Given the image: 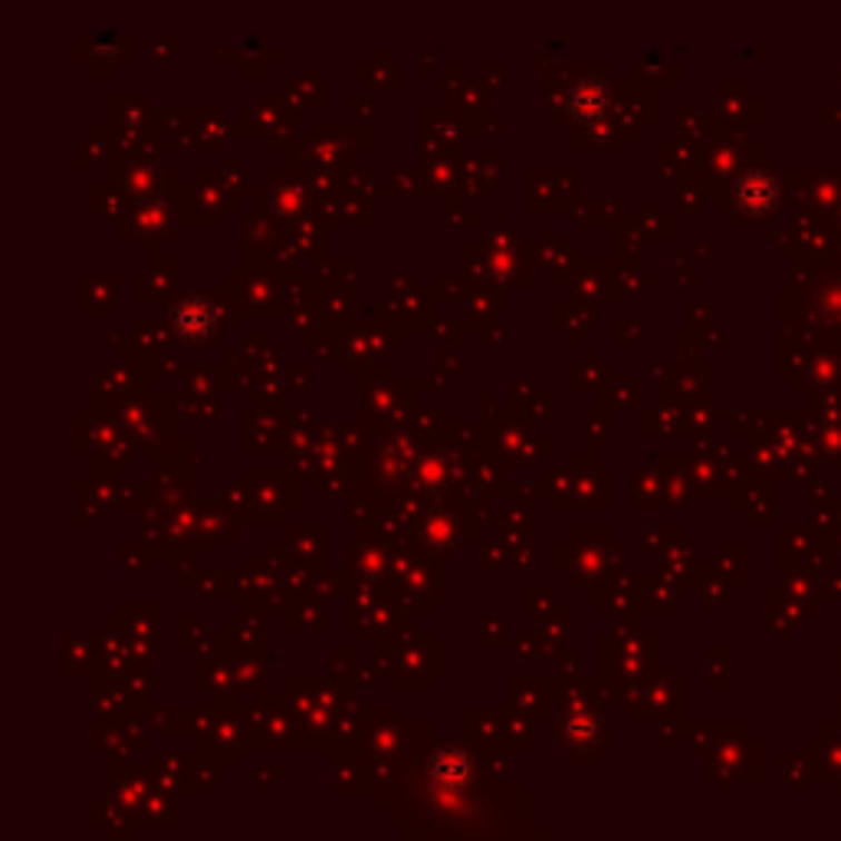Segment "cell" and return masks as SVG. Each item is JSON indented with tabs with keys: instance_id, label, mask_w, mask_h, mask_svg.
Segmentation results:
<instances>
[{
	"instance_id": "14",
	"label": "cell",
	"mask_w": 841,
	"mask_h": 841,
	"mask_svg": "<svg viewBox=\"0 0 841 841\" xmlns=\"http://www.w3.org/2000/svg\"><path fill=\"white\" fill-rule=\"evenodd\" d=\"M227 280L240 286V289H227L240 313H247V316H277V309H280V289L274 283L264 280V277H254V280L227 277Z\"/></svg>"
},
{
	"instance_id": "21",
	"label": "cell",
	"mask_w": 841,
	"mask_h": 841,
	"mask_svg": "<svg viewBox=\"0 0 841 841\" xmlns=\"http://www.w3.org/2000/svg\"><path fill=\"white\" fill-rule=\"evenodd\" d=\"M224 637L237 644V654H260L267 647V631L260 629L254 619H247V615L244 619H230Z\"/></svg>"
},
{
	"instance_id": "25",
	"label": "cell",
	"mask_w": 841,
	"mask_h": 841,
	"mask_svg": "<svg viewBox=\"0 0 841 841\" xmlns=\"http://www.w3.org/2000/svg\"><path fill=\"white\" fill-rule=\"evenodd\" d=\"M210 634L205 631V622L198 619H181V644H191V647H201L208 641Z\"/></svg>"
},
{
	"instance_id": "8",
	"label": "cell",
	"mask_w": 841,
	"mask_h": 841,
	"mask_svg": "<svg viewBox=\"0 0 841 841\" xmlns=\"http://www.w3.org/2000/svg\"><path fill=\"white\" fill-rule=\"evenodd\" d=\"M122 622H126V637L141 661L161 657V605H145V609L129 605L122 612Z\"/></svg>"
},
{
	"instance_id": "4",
	"label": "cell",
	"mask_w": 841,
	"mask_h": 841,
	"mask_svg": "<svg viewBox=\"0 0 841 841\" xmlns=\"http://www.w3.org/2000/svg\"><path fill=\"white\" fill-rule=\"evenodd\" d=\"M244 746H270V750H306L309 736L306 726L299 720V713L293 710L289 697L280 694H260L257 706L250 710L247 730H244Z\"/></svg>"
},
{
	"instance_id": "24",
	"label": "cell",
	"mask_w": 841,
	"mask_h": 841,
	"mask_svg": "<svg viewBox=\"0 0 841 841\" xmlns=\"http://www.w3.org/2000/svg\"><path fill=\"white\" fill-rule=\"evenodd\" d=\"M609 280H605V267H588L582 274H575V299L585 296H605Z\"/></svg>"
},
{
	"instance_id": "6",
	"label": "cell",
	"mask_w": 841,
	"mask_h": 841,
	"mask_svg": "<svg viewBox=\"0 0 841 841\" xmlns=\"http://www.w3.org/2000/svg\"><path fill=\"white\" fill-rule=\"evenodd\" d=\"M477 530H471V516H464L461 509H447V506H434L420 516L408 536V546L412 553H431L437 560H447L461 550L464 540H471Z\"/></svg>"
},
{
	"instance_id": "28",
	"label": "cell",
	"mask_w": 841,
	"mask_h": 841,
	"mask_svg": "<svg viewBox=\"0 0 841 841\" xmlns=\"http://www.w3.org/2000/svg\"><path fill=\"white\" fill-rule=\"evenodd\" d=\"M575 667H582V651H565V661H560V674L568 677Z\"/></svg>"
},
{
	"instance_id": "3",
	"label": "cell",
	"mask_w": 841,
	"mask_h": 841,
	"mask_svg": "<svg viewBox=\"0 0 841 841\" xmlns=\"http://www.w3.org/2000/svg\"><path fill=\"white\" fill-rule=\"evenodd\" d=\"M168 319L178 343L188 346H220L230 329H237V303L230 293H185L168 306Z\"/></svg>"
},
{
	"instance_id": "12",
	"label": "cell",
	"mask_w": 841,
	"mask_h": 841,
	"mask_svg": "<svg viewBox=\"0 0 841 841\" xmlns=\"http://www.w3.org/2000/svg\"><path fill=\"white\" fill-rule=\"evenodd\" d=\"M161 408L155 398H141V395H132L122 402V415L119 418L126 420V427L132 431L136 427V441H155V447L161 444V437L171 431V418L161 420Z\"/></svg>"
},
{
	"instance_id": "17",
	"label": "cell",
	"mask_w": 841,
	"mask_h": 841,
	"mask_svg": "<svg viewBox=\"0 0 841 841\" xmlns=\"http://www.w3.org/2000/svg\"><path fill=\"white\" fill-rule=\"evenodd\" d=\"M405 585L420 595V598H444L447 595V582H444V565L441 562H412L408 575H405Z\"/></svg>"
},
{
	"instance_id": "9",
	"label": "cell",
	"mask_w": 841,
	"mask_h": 841,
	"mask_svg": "<svg viewBox=\"0 0 841 841\" xmlns=\"http://www.w3.org/2000/svg\"><path fill=\"white\" fill-rule=\"evenodd\" d=\"M560 694L562 687H556V681H546V677H513V681H509L513 706L523 710V713H530V716L553 720V716H556Z\"/></svg>"
},
{
	"instance_id": "11",
	"label": "cell",
	"mask_w": 841,
	"mask_h": 841,
	"mask_svg": "<svg viewBox=\"0 0 841 841\" xmlns=\"http://www.w3.org/2000/svg\"><path fill=\"white\" fill-rule=\"evenodd\" d=\"M779 201V188L770 175L763 171H750L733 185V208L743 217H766Z\"/></svg>"
},
{
	"instance_id": "2",
	"label": "cell",
	"mask_w": 841,
	"mask_h": 841,
	"mask_svg": "<svg viewBox=\"0 0 841 841\" xmlns=\"http://www.w3.org/2000/svg\"><path fill=\"white\" fill-rule=\"evenodd\" d=\"M598 681H585L582 687L565 684L556 703V730L560 746L575 766H595L598 753L612 746L609 740V713L602 703Z\"/></svg>"
},
{
	"instance_id": "19",
	"label": "cell",
	"mask_w": 841,
	"mask_h": 841,
	"mask_svg": "<svg viewBox=\"0 0 841 841\" xmlns=\"http://www.w3.org/2000/svg\"><path fill=\"white\" fill-rule=\"evenodd\" d=\"M102 726V723H99ZM106 743H96V750H106L112 756H129L132 750H145V736L139 726H129V720H122V726L116 723V716L106 720Z\"/></svg>"
},
{
	"instance_id": "23",
	"label": "cell",
	"mask_w": 841,
	"mask_h": 841,
	"mask_svg": "<svg viewBox=\"0 0 841 841\" xmlns=\"http://www.w3.org/2000/svg\"><path fill=\"white\" fill-rule=\"evenodd\" d=\"M326 533H313V530H296V533H289L286 536V543H289V550L299 556V560L306 562H319V565H326V543H319L316 546V540H323Z\"/></svg>"
},
{
	"instance_id": "18",
	"label": "cell",
	"mask_w": 841,
	"mask_h": 841,
	"mask_svg": "<svg viewBox=\"0 0 841 841\" xmlns=\"http://www.w3.org/2000/svg\"><path fill=\"white\" fill-rule=\"evenodd\" d=\"M503 716L499 710H467V736L487 750H499V740H503Z\"/></svg>"
},
{
	"instance_id": "20",
	"label": "cell",
	"mask_w": 841,
	"mask_h": 841,
	"mask_svg": "<svg viewBox=\"0 0 841 841\" xmlns=\"http://www.w3.org/2000/svg\"><path fill=\"white\" fill-rule=\"evenodd\" d=\"M126 815H132V812L122 802L116 805L112 799H102V795L92 799V822L99 829H106L109 835H132L136 832V822H129Z\"/></svg>"
},
{
	"instance_id": "16",
	"label": "cell",
	"mask_w": 841,
	"mask_h": 841,
	"mask_svg": "<svg viewBox=\"0 0 841 841\" xmlns=\"http://www.w3.org/2000/svg\"><path fill=\"white\" fill-rule=\"evenodd\" d=\"M392 546H382V543H355L349 546V572L352 575H362V578H372L378 582L388 568H392Z\"/></svg>"
},
{
	"instance_id": "27",
	"label": "cell",
	"mask_w": 841,
	"mask_h": 841,
	"mask_svg": "<svg viewBox=\"0 0 841 841\" xmlns=\"http://www.w3.org/2000/svg\"><path fill=\"white\" fill-rule=\"evenodd\" d=\"M516 657H526V661H540V657H543V651H536V644H533V641H526V637H516Z\"/></svg>"
},
{
	"instance_id": "10",
	"label": "cell",
	"mask_w": 841,
	"mask_h": 841,
	"mask_svg": "<svg viewBox=\"0 0 841 841\" xmlns=\"http://www.w3.org/2000/svg\"><path fill=\"white\" fill-rule=\"evenodd\" d=\"M201 772V763L188 760V756H175V753H155L151 756V775L155 782H161L165 789L171 792H191V795H201L205 792V779L198 775Z\"/></svg>"
},
{
	"instance_id": "22",
	"label": "cell",
	"mask_w": 841,
	"mask_h": 841,
	"mask_svg": "<svg viewBox=\"0 0 841 841\" xmlns=\"http://www.w3.org/2000/svg\"><path fill=\"white\" fill-rule=\"evenodd\" d=\"M503 743L509 750H536V736H533V720L523 710H513L503 716Z\"/></svg>"
},
{
	"instance_id": "26",
	"label": "cell",
	"mask_w": 841,
	"mask_h": 841,
	"mask_svg": "<svg viewBox=\"0 0 841 841\" xmlns=\"http://www.w3.org/2000/svg\"><path fill=\"white\" fill-rule=\"evenodd\" d=\"M602 434H609V418L602 420V412H598V408H588V412H585V441H588V447H592Z\"/></svg>"
},
{
	"instance_id": "13",
	"label": "cell",
	"mask_w": 841,
	"mask_h": 841,
	"mask_svg": "<svg viewBox=\"0 0 841 841\" xmlns=\"http://www.w3.org/2000/svg\"><path fill=\"white\" fill-rule=\"evenodd\" d=\"M116 277H79L76 280V313L79 316H116Z\"/></svg>"
},
{
	"instance_id": "15",
	"label": "cell",
	"mask_w": 841,
	"mask_h": 841,
	"mask_svg": "<svg viewBox=\"0 0 841 841\" xmlns=\"http://www.w3.org/2000/svg\"><path fill=\"white\" fill-rule=\"evenodd\" d=\"M178 230L175 224V210L161 205H148L136 210V217L129 224H122V240H171V234Z\"/></svg>"
},
{
	"instance_id": "7",
	"label": "cell",
	"mask_w": 841,
	"mask_h": 841,
	"mask_svg": "<svg viewBox=\"0 0 841 841\" xmlns=\"http://www.w3.org/2000/svg\"><path fill=\"white\" fill-rule=\"evenodd\" d=\"M464 481H474V467H464L461 454L454 451H424L412 461V471H408L412 491L427 493V496L454 491Z\"/></svg>"
},
{
	"instance_id": "1",
	"label": "cell",
	"mask_w": 841,
	"mask_h": 841,
	"mask_svg": "<svg viewBox=\"0 0 841 841\" xmlns=\"http://www.w3.org/2000/svg\"><path fill=\"white\" fill-rule=\"evenodd\" d=\"M375 805L408 839H520L536 825L533 799L506 782V753L474 740H437L431 723H412L408 743Z\"/></svg>"
},
{
	"instance_id": "5",
	"label": "cell",
	"mask_w": 841,
	"mask_h": 841,
	"mask_svg": "<svg viewBox=\"0 0 841 841\" xmlns=\"http://www.w3.org/2000/svg\"><path fill=\"white\" fill-rule=\"evenodd\" d=\"M109 785L116 792V799L139 819L145 825H175L178 815V802L171 795V789H165L161 782H148L145 775L132 770H122L119 760H112L109 766Z\"/></svg>"
}]
</instances>
